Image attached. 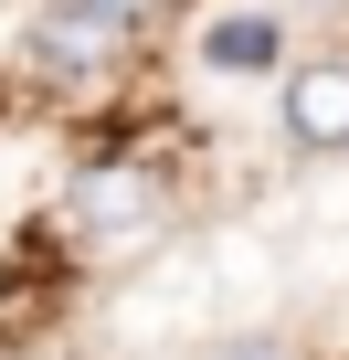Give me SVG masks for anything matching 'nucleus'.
Returning <instances> with one entry per match:
<instances>
[{
  "label": "nucleus",
  "mask_w": 349,
  "mask_h": 360,
  "mask_svg": "<svg viewBox=\"0 0 349 360\" xmlns=\"http://www.w3.org/2000/svg\"><path fill=\"white\" fill-rule=\"evenodd\" d=\"M85 11H96V22H117L127 43H148V32H169V22H180V0H85Z\"/></svg>",
  "instance_id": "5"
},
{
  "label": "nucleus",
  "mask_w": 349,
  "mask_h": 360,
  "mask_svg": "<svg viewBox=\"0 0 349 360\" xmlns=\"http://www.w3.org/2000/svg\"><path fill=\"white\" fill-rule=\"evenodd\" d=\"M275 127H286V148L338 159V148H349V53L286 64V75H275Z\"/></svg>",
  "instance_id": "3"
},
{
  "label": "nucleus",
  "mask_w": 349,
  "mask_h": 360,
  "mask_svg": "<svg viewBox=\"0 0 349 360\" xmlns=\"http://www.w3.org/2000/svg\"><path fill=\"white\" fill-rule=\"evenodd\" d=\"M202 53H212V75H265V64H286V22L275 11H233V22L202 32Z\"/></svg>",
  "instance_id": "4"
},
{
  "label": "nucleus",
  "mask_w": 349,
  "mask_h": 360,
  "mask_svg": "<svg viewBox=\"0 0 349 360\" xmlns=\"http://www.w3.org/2000/svg\"><path fill=\"white\" fill-rule=\"evenodd\" d=\"M127 53H138V43H127L117 22H96L85 0H53V11L32 22V43H22L32 85H53V96H96V85H117Z\"/></svg>",
  "instance_id": "2"
},
{
  "label": "nucleus",
  "mask_w": 349,
  "mask_h": 360,
  "mask_svg": "<svg viewBox=\"0 0 349 360\" xmlns=\"http://www.w3.org/2000/svg\"><path fill=\"white\" fill-rule=\"evenodd\" d=\"M212 360H286L275 339H233V349H212Z\"/></svg>",
  "instance_id": "6"
},
{
  "label": "nucleus",
  "mask_w": 349,
  "mask_h": 360,
  "mask_svg": "<svg viewBox=\"0 0 349 360\" xmlns=\"http://www.w3.org/2000/svg\"><path fill=\"white\" fill-rule=\"evenodd\" d=\"M159 212H169V169L138 159V148L85 159V169H74V191H64V233H74L85 255H127Z\"/></svg>",
  "instance_id": "1"
}]
</instances>
